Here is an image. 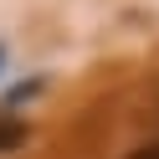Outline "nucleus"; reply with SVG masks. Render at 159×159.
<instances>
[{"mask_svg": "<svg viewBox=\"0 0 159 159\" xmlns=\"http://www.w3.org/2000/svg\"><path fill=\"white\" fill-rule=\"evenodd\" d=\"M26 144V123H16V118H0V154H11V149Z\"/></svg>", "mask_w": 159, "mask_h": 159, "instance_id": "nucleus-1", "label": "nucleus"}, {"mask_svg": "<svg viewBox=\"0 0 159 159\" xmlns=\"http://www.w3.org/2000/svg\"><path fill=\"white\" fill-rule=\"evenodd\" d=\"M128 159H159V144H139V149H134Z\"/></svg>", "mask_w": 159, "mask_h": 159, "instance_id": "nucleus-2", "label": "nucleus"}, {"mask_svg": "<svg viewBox=\"0 0 159 159\" xmlns=\"http://www.w3.org/2000/svg\"><path fill=\"white\" fill-rule=\"evenodd\" d=\"M0 67H5V46H0Z\"/></svg>", "mask_w": 159, "mask_h": 159, "instance_id": "nucleus-3", "label": "nucleus"}]
</instances>
